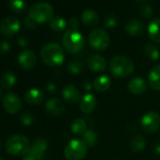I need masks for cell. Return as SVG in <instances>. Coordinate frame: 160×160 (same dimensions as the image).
<instances>
[{
	"label": "cell",
	"mask_w": 160,
	"mask_h": 160,
	"mask_svg": "<svg viewBox=\"0 0 160 160\" xmlns=\"http://www.w3.org/2000/svg\"><path fill=\"white\" fill-rule=\"evenodd\" d=\"M96 105H97L96 97L92 93L85 94L84 96L81 97V99L79 101L80 109H81V111L83 113H86V114L92 113L95 109Z\"/></svg>",
	"instance_id": "16"
},
{
	"label": "cell",
	"mask_w": 160,
	"mask_h": 160,
	"mask_svg": "<svg viewBox=\"0 0 160 160\" xmlns=\"http://www.w3.org/2000/svg\"><path fill=\"white\" fill-rule=\"evenodd\" d=\"M45 111L52 117H60L65 112V106L61 100L51 98L45 104Z\"/></svg>",
	"instance_id": "13"
},
{
	"label": "cell",
	"mask_w": 160,
	"mask_h": 160,
	"mask_svg": "<svg viewBox=\"0 0 160 160\" xmlns=\"http://www.w3.org/2000/svg\"><path fill=\"white\" fill-rule=\"evenodd\" d=\"M9 7L11 11L15 13H22L27 9V3L25 0H10Z\"/></svg>",
	"instance_id": "30"
},
{
	"label": "cell",
	"mask_w": 160,
	"mask_h": 160,
	"mask_svg": "<svg viewBox=\"0 0 160 160\" xmlns=\"http://www.w3.org/2000/svg\"><path fill=\"white\" fill-rule=\"evenodd\" d=\"M40 57L42 61L50 67H58L65 59L63 48L56 42H49L43 45L41 49Z\"/></svg>",
	"instance_id": "1"
},
{
	"label": "cell",
	"mask_w": 160,
	"mask_h": 160,
	"mask_svg": "<svg viewBox=\"0 0 160 160\" xmlns=\"http://www.w3.org/2000/svg\"><path fill=\"white\" fill-rule=\"evenodd\" d=\"M111 77L108 74H102L98 77H96L93 81V87L94 89L99 92H104L107 90L109 89L111 86Z\"/></svg>",
	"instance_id": "21"
},
{
	"label": "cell",
	"mask_w": 160,
	"mask_h": 160,
	"mask_svg": "<svg viewBox=\"0 0 160 160\" xmlns=\"http://www.w3.org/2000/svg\"><path fill=\"white\" fill-rule=\"evenodd\" d=\"M2 104L5 111L10 115L18 114L22 108V102L20 98L13 92L7 93L2 100Z\"/></svg>",
	"instance_id": "11"
},
{
	"label": "cell",
	"mask_w": 160,
	"mask_h": 160,
	"mask_svg": "<svg viewBox=\"0 0 160 160\" xmlns=\"http://www.w3.org/2000/svg\"><path fill=\"white\" fill-rule=\"evenodd\" d=\"M69 26L71 27V29L77 30V28L79 27V21H78V19L75 18V17L71 18L70 21H69Z\"/></svg>",
	"instance_id": "36"
},
{
	"label": "cell",
	"mask_w": 160,
	"mask_h": 160,
	"mask_svg": "<svg viewBox=\"0 0 160 160\" xmlns=\"http://www.w3.org/2000/svg\"><path fill=\"white\" fill-rule=\"evenodd\" d=\"M18 44L22 47H25L28 44V41L27 40V38H25L24 36H21L19 39H18Z\"/></svg>",
	"instance_id": "38"
},
{
	"label": "cell",
	"mask_w": 160,
	"mask_h": 160,
	"mask_svg": "<svg viewBox=\"0 0 160 160\" xmlns=\"http://www.w3.org/2000/svg\"><path fill=\"white\" fill-rule=\"evenodd\" d=\"M20 26V20L17 17L8 16L0 24V32L5 37H12L19 31Z\"/></svg>",
	"instance_id": "10"
},
{
	"label": "cell",
	"mask_w": 160,
	"mask_h": 160,
	"mask_svg": "<svg viewBox=\"0 0 160 160\" xmlns=\"http://www.w3.org/2000/svg\"><path fill=\"white\" fill-rule=\"evenodd\" d=\"M87 64L89 69L95 72H104L107 68V61L105 58L97 54L91 55L87 59Z\"/></svg>",
	"instance_id": "15"
},
{
	"label": "cell",
	"mask_w": 160,
	"mask_h": 160,
	"mask_svg": "<svg viewBox=\"0 0 160 160\" xmlns=\"http://www.w3.org/2000/svg\"><path fill=\"white\" fill-rule=\"evenodd\" d=\"M84 44L85 39L78 30L70 28L66 30L62 36V45L69 53H78L79 51L82 50Z\"/></svg>",
	"instance_id": "4"
},
{
	"label": "cell",
	"mask_w": 160,
	"mask_h": 160,
	"mask_svg": "<svg viewBox=\"0 0 160 160\" xmlns=\"http://www.w3.org/2000/svg\"><path fill=\"white\" fill-rule=\"evenodd\" d=\"M47 91L49 92H55V91H56V85L54 83H49L47 85Z\"/></svg>",
	"instance_id": "39"
},
{
	"label": "cell",
	"mask_w": 160,
	"mask_h": 160,
	"mask_svg": "<svg viewBox=\"0 0 160 160\" xmlns=\"http://www.w3.org/2000/svg\"><path fill=\"white\" fill-rule=\"evenodd\" d=\"M125 30L127 34L133 37L140 36L144 31V25L140 20L138 19H132L128 21L125 25Z\"/></svg>",
	"instance_id": "19"
},
{
	"label": "cell",
	"mask_w": 160,
	"mask_h": 160,
	"mask_svg": "<svg viewBox=\"0 0 160 160\" xmlns=\"http://www.w3.org/2000/svg\"><path fill=\"white\" fill-rule=\"evenodd\" d=\"M19 120L21 122L22 124L26 125V126H29L31 124L34 123L35 122V117L33 116L32 113L30 112H23L20 117H19Z\"/></svg>",
	"instance_id": "32"
},
{
	"label": "cell",
	"mask_w": 160,
	"mask_h": 160,
	"mask_svg": "<svg viewBox=\"0 0 160 160\" xmlns=\"http://www.w3.org/2000/svg\"><path fill=\"white\" fill-rule=\"evenodd\" d=\"M83 140L88 147H93L98 141V136L96 132L92 129H87L83 134Z\"/></svg>",
	"instance_id": "28"
},
{
	"label": "cell",
	"mask_w": 160,
	"mask_h": 160,
	"mask_svg": "<svg viewBox=\"0 0 160 160\" xmlns=\"http://www.w3.org/2000/svg\"><path fill=\"white\" fill-rule=\"evenodd\" d=\"M11 50V44L8 41H2L1 43H0V51H1L3 54H7L9 53Z\"/></svg>",
	"instance_id": "35"
},
{
	"label": "cell",
	"mask_w": 160,
	"mask_h": 160,
	"mask_svg": "<svg viewBox=\"0 0 160 160\" xmlns=\"http://www.w3.org/2000/svg\"><path fill=\"white\" fill-rule=\"evenodd\" d=\"M25 100L29 105H33V106L40 105L44 100V93L42 90L37 89V88H33V89L28 90L26 92Z\"/></svg>",
	"instance_id": "18"
},
{
	"label": "cell",
	"mask_w": 160,
	"mask_h": 160,
	"mask_svg": "<svg viewBox=\"0 0 160 160\" xmlns=\"http://www.w3.org/2000/svg\"><path fill=\"white\" fill-rule=\"evenodd\" d=\"M147 89L146 81L141 77H134L128 83V91L135 95H139L145 92Z\"/></svg>",
	"instance_id": "17"
},
{
	"label": "cell",
	"mask_w": 160,
	"mask_h": 160,
	"mask_svg": "<svg viewBox=\"0 0 160 160\" xmlns=\"http://www.w3.org/2000/svg\"><path fill=\"white\" fill-rule=\"evenodd\" d=\"M149 86L156 91L160 92V64L155 65L149 72L148 75Z\"/></svg>",
	"instance_id": "20"
},
{
	"label": "cell",
	"mask_w": 160,
	"mask_h": 160,
	"mask_svg": "<svg viewBox=\"0 0 160 160\" xmlns=\"http://www.w3.org/2000/svg\"><path fill=\"white\" fill-rule=\"evenodd\" d=\"M6 151L14 156H25L30 150L28 138L22 134L11 136L6 141Z\"/></svg>",
	"instance_id": "3"
},
{
	"label": "cell",
	"mask_w": 160,
	"mask_h": 160,
	"mask_svg": "<svg viewBox=\"0 0 160 160\" xmlns=\"http://www.w3.org/2000/svg\"><path fill=\"white\" fill-rule=\"evenodd\" d=\"M144 51H145L146 56L152 60H157L160 57V51H159L158 47L152 42L146 43V45L144 47Z\"/></svg>",
	"instance_id": "29"
},
{
	"label": "cell",
	"mask_w": 160,
	"mask_h": 160,
	"mask_svg": "<svg viewBox=\"0 0 160 160\" xmlns=\"http://www.w3.org/2000/svg\"><path fill=\"white\" fill-rule=\"evenodd\" d=\"M153 152L156 153V154H160V143H157L154 148H153Z\"/></svg>",
	"instance_id": "40"
},
{
	"label": "cell",
	"mask_w": 160,
	"mask_h": 160,
	"mask_svg": "<svg viewBox=\"0 0 160 160\" xmlns=\"http://www.w3.org/2000/svg\"><path fill=\"white\" fill-rule=\"evenodd\" d=\"M17 82L15 74L12 72H6L0 76V86L5 90L12 89Z\"/></svg>",
	"instance_id": "24"
},
{
	"label": "cell",
	"mask_w": 160,
	"mask_h": 160,
	"mask_svg": "<svg viewBox=\"0 0 160 160\" xmlns=\"http://www.w3.org/2000/svg\"><path fill=\"white\" fill-rule=\"evenodd\" d=\"M71 129L73 134L76 135H83L87 130V124L83 119H75L71 124Z\"/></svg>",
	"instance_id": "27"
},
{
	"label": "cell",
	"mask_w": 160,
	"mask_h": 160,
	"mask_svg": "<svg viewBox=\"0 0 160 160\" xmlns=\"http://www.w3.org/2000/svg\"><path fill=\"white\" fill-rule=\"evenodd\" d=\"M117 24H118V19H117L116 15L108 14L106 16V18H105L106 27H108V28H116Z\"/></svg>",
	"instance_id": "33"
},
{
	"label": "cell",
	"mask_w": 160,
	"mask_h": 160,
	"mask_svg": "<svg viewBox=\"0 0 160 160\" xmlns=\"http://www.w3.org/2000/svg\"><path fill=\"white\" fill-rule=\"evenodd\" d=\"M130 149L134 152H141L146 146V139L138 135V136H135L131 138L130 140Z\"/></svg>",
	"instance_id": "25"
},
{
	"label": "cell",
	"mask_w": 160,
	"mask_h": 160,
	"mask_svg": "<svg viewBox=\"0 0 160 160\" xmlns=\"http://www.w3.org/2000/svg\"><path fill=\"white\" fill-rule=\"evenodd\" d=\"M138 1H146V0H138Z\"/></svg>",
	"instance_id": "42"
},
{
	"label": "cell",
	"mask_w": 160,
	"mask_h": 160,
	"mask_svg": "<svg viewBox=\"0 0 160 160\" xmlns=\"http://www.w3.org/2000/svg\"><path fill=\"white\" fill-rule=\"evenodd\" d=\"M48 148V141L43 137L34 139L29 152L23 156V160H42Z\"/></svg>",
	"instance_id": "7"
},
{
	"label": "cell",
	"mask_w": 160,
	"mask_h": 160,
	"mask_svg": "<svg viewBox=\"0 0 160 160\" xmlns=\"http://www.w3.org/2000/svg\"><path fill=\"white\" fill-rule=\"evenodd\" d=\"M82 21L83 23L87 26V27H95L98 23H99V15L98 13L92 9H87L82 12L81 15Z\"/></svg>",
	"instance_id": "23"
},
{
	"label": "cell",
	"mask_w": 160,
	"mask_h": 160,
	"mask_svg": "<svg viewBox=\"0 0 160 160\" xmlns=\"http://www.w3.org/2000/svg\"><path fill=\"white\" fill-rule=\"evenodd\" d=\"M18 65L25 71H30L32 70L37 63V57L36 54L29 49L23 50L17 58Z\"/></svg>",
	"instance_id": "12"
},
{
	"label": "cell",
	"mask_w": 160,
	"mask_h": 160,
	"mask_svg": "<svg viewBox=\"0 0 160 160\" xmlns=\"http://www.w3.org/2000/svg\"><path fill=\"white\" fill-rule=\"evenodd\" d=\"M140 123L144 132L154 133L160 127V115L155 111H149L142 116Z\"/></svg>",
	"instance_id": "9"
},
{
	"label": "cell",
	"mask_w": 160,
	"mask_h": 160,
	"mask_svg": "<svg viewBox=\"0 0 160 160\" xmlns=\"http://www.w3.org/2000/svg\"><path fill=\"white\" fill-rule=\"evenodd\" d=\"M109 160H113V159H109Z\"/></svg>",
	"instance_id": "44"
},
{
	"label": "cell",
	"mask_w": 160,
	"mask_h": 160,
	"mask_svg": "<svg viewBox=\"0 0 160 160\" xmlns=\"http://www.w3.org/2000/svg\"><path fill=\"white\" fill-rule=\"evenodd\" d=\"M28 16L35 23H46L54 17V8L46 2L34 3L28 10Z\"/></svg>",
	"instance_id": "5"
},
{
	"label": "cell",
	"mask_w": 160,
	"mask_h": 160,
	"mask_svg": "<svg viewBox=\"0 0 160 160\" xmlns=\"http://www.w3.org/2000/svg\"><path fill=\"white\" fill-rule=\"evenodd\" d=\"M110 39L107 31L103 29H94L89 35V43L96 51H103L109 45Z\"/></svg>",
	"instance_id": "8"
},
{
	"label": "cell",
	"mask_w": 160,
	"mask_h": 160,
	"mask_svg": "<svg viewBox=\"0 0 160 160\" xmlns=\"http://www.w3.org/2000/svg\"><path fill=\"white\" fill-rule=\"evenodd\" d=\"M148 34L150 39L156 43H160V18H154L148 27Z\"/></svg>",
	"instance_id": "22"
},
{
	"label": "cell",
	"mask_w": 160,
	"mask_h": 160,
	"mask_svg": "<svg viewBox=\"0 0 160 160\" xmlns=\"http://www.w3.org/2000/svg\"><path fill=\"white\" fill-rule=\"evenodd\" d=\"M140 14L145 18H150L152 14V8L148 4L142 5L140 7Z\"/></svg>",
	"instance_id": "34"
},
{
	"label": "cell",
	"mask_w": 160,
	"mask_h": 160,
	"mask_svg": "<svg viewBox=\"0 0 160 160\" xmlns=\"http://www.w3.org/2000/svg\"><path fill=\"white\" fill-rule=\"evenodd\" d=\"M1 145H2V142H1V139H0V147H1Z\"/></svg>",
	"instance_id": "41"
},
{
	"label": "cell",
	"mask_w": 160,
	"mask_h": 160,
	"mask_svg": "<svg viewBox=\"0 0 160 160\" xmlns=\"http://www.w3.org/2000/svg\"><path fill=\"white\" fill-rule=\"evenodd\" d=\"M62 98L69 105H74L81 99L80 92L73 84H68L62 91Z\"/></svg>",
	"instance_id": "14"
},
{
	"label": "cell",
	"mask_w": 160,
	"mask_h": 160,
	"mask_svg": "<svg viewBox=\"0 0 160 160\" xmlns=\"http://www.w3.org/2000/svg\"><path fill=\"white\" fill-rule=\"evenodd\" d=\"M49 27L51 28V29H53L54 31L57 32H60L66 29L67 27V23L65 21L64 18L59 17V16H55L53 17L50 22H49Z\"/></svg>",
	"instance_id": "26"
},
{
	"label": "cell",
	"mask_w": 160,
	"mask_h": 160,
	"mask_svg": "<svg viewBox=\"0 0 160 160\" xmlns=\"http://www.w3.org/2000/svg\"><path fill=\"white\" fill-rule=\"evenodd\" d=\"M68 71L73 74H76V73H79L81 72L82 70H83V63L78 60V59H73V60H71L69 63H68Z\"/></svg>",
	"instance_id": "31"
},
{
	"label": "cell",
	"mask_w": 160,
	"mask_h": 160,
	"mask_svg": "<svg viewBox=\"0 0 160 160\" xmlns=\"http://www.w3.org/2000/svg\"><path fill=\"white\" fill-rule=\"evenodd\" d=\"M88 152V146L83 139H72L64 149L67 160H82Z\"/></svg>",
	"instance_id": "6"
},
{
	"label": "cell",
	"mask_w": 160,
	"mask_h": 160,
	"mask_svg": "<svg viewBox=\"0 0 160 160\" xmlns=\"http://www.w3.org/2000/svg\"><path fill=\"white\" fill-rule=\"evenodd\" d=\"M0 160H5V159H3V158H1V157H0Z\"/></svg>",
	"instance_id": "43"
},
{
	"label": "cell",
	"mask_w": 160,
	"mask_h": 160,
	"mask_svg": "<svg viewBox=\"0 0 160 160\" xmlns=\"http://www.w3.org/2000/svg\"><path fill=\"white\" fill-rule=\"evenodd\" d=\"M25 25H26V27L28 28H30V29L35 28V27H36V23L29 16H28V17L25 18Z\"/></svg>",
	"instance_id": "37"
},
{
	"label": "cell",
	"mask_w": 160,
	"mask_h": 160,
	"mask_svg": "<svg viewBox=\"0 0 160 160\" xmlns=\"http://www.w3.org/2000/svg\"><path fill=\"white\" fill-rule=\"evenodd\" d=\"M135 69L133 61L126 56L118 55L110 59L109 70L116 78H123L133 73Z\"/></svg>",
	"instance_id": "2"
}]
</instances>
